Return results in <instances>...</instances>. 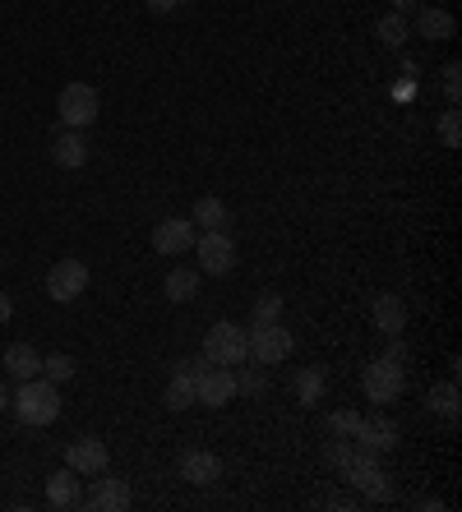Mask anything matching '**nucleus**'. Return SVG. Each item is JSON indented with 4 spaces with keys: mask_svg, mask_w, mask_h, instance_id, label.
I'll list each match as a JSON object with an SVG mask.
<instances>
[{
    "mask_svg": "<svg viewBox=\"0 0 462 512\" xmlns=\"http://www.w3.org/2000/svg\"><path fill=\"white\" fill-rule=\"evenodd\" d=\"M14 416H19V425L28 429H47L61 420V383H51V379H24L19 383V393H14Z\"/></svg>",
    "mask_w": 462,
    "mask_h": 512,
    "instance_id": "obj_1",
    "label": "nucleus"
},
{
    "mask_svg": "<svg viewBox=\"0 0 462 512\" xmlns=\"http://www.w3.org/2000/svg\"><path fill=\"white\" fill-rule=\"evenodd\" d=\"M402 388H407V365H398V360H389V356L370 360V365L361 370V393H365V402L370 406L398 402Z\"/></svg>",
    "mask_w": 462,
    "mask_h": 512,
    "instance_id": "obj_2",
    "label": "nucleus"
},
{
    "mask_svg": "<svg viewBox=\"0 0 462 512\" xmlns=\"http://www.w3.org/2000/svg\"><path fill=\"white\" fill-rule=\"evenodd\" d=\"M204 356L213 360V365H227V370H236V365H245V360H250V333H245L241 323L218 319L204 333Z\"/></svg>",
    "mask_w": 462,
    "mask_h": 512,
    "instance_id": "obj_3",
    "label": "nucleus"
},
{
    "mask_svg": "<svg viewBox=\"0 0 462 512\" xmlns=\"http://www.w3.org/2000/svg\"><path fill=\"white\" fill-rule=\"evenodd\" d=\"M250 360L255 365H282V360L296 351V337L287 333V323L273 319V323H250Z\"/></svg>",
    "mask_w": 462,
    "mask_h": 512,
    "instance_id": "obj_4",
    "label": "nucleus"
},
{
    "mask_svg": "<svg viewBox=\"0 0 462 512\" xmlns=\"http://www.w3.org/2000/svg\"><path fill=\"white\" fill-rule=\"evenodd\" d=\"M56 111H61V130H88L102 111V97L93 84H65L56 97Z\"/></svg>",
    "mask_w": 462,
    "mask_h": 512,
    "instance_id": "obj_5",
    "label": "nucleus"
},
{
    "mask_svg": "<svg viewBox=\"0 0 462 512\" xmlns=\"http://www.w3.org/2000/svg\"><path fill=\"white\" fill-rule=\"evenodd\" d=\"M342 476L356 485V494H365L370 503H389L393 499V485H389V471L379 466V453H365V448H356L352 466L342 471Z\"/></svg>",
    "mask_w": 462,
    "mask_h": 512,
    "instance_id": "obj_6",
    "label": "nucleus"
},
{
    "mask_svg": "<svg viewBox=\"0 0 462 512\" xmlns=\"http://www.w3.org/2000/svg\"><path fill=\"white\" fill-rule=\"evenodd\" d=\"M195 254H199V273H208V277H227L236 268V240H231V231H199Z\"/></svg>",
    "mask_w": 462,
    "mask_h": 512,
    "instance_id": "obj_7",
    "label": "nucleus"
},
{
    "mask_svg": "<svg viewBox=\"0 0 462 512\" xmlns=\"http://www.w3.org/2000/svg\"><path fill=\"white\" fill-rule=\"evenodd\" d=\"M88 291V263L84 259H56L47 268V296L56 305H70Z\"/></svg>",
    "mask_w": 462,
    "mask_h": 512,
    "instance_id": "obj_8",
    "label": "nucleus"
},
{
    "mask_svg": "<svg viewBox=\"0 0 462 512\" xmlns=\"http://www.w3.org/2000/svg\"><path fill=\"white\" fill-rule=\"evenodd\" d=\"M236 397V370L227 365H208L204 374H195V406H208V411H222Z\"/></svg>",
    "mask_w": 462,
    "mask_h": 512,
    "instance_id": "obj_9",
    "label": "nucleus"
},
{
    "mask_svg": "<svg viewBox=\"0 0 462 512\" xmlns=\"http://www.w3.org/2000/svg\"><path fill=\"white\" fill-rule=\"evenodd\" d=\"M195 222L190 217H162L158 227H153V250L162 254V259H181L185 250H195Z\"/></svg>",
    "mask_w": 462,
    "mask_h": 512,
    "instance_id": "obj_10",
    "label": "nucleus"
},
{
    "mask_svg": "<svg viewBox=\"0 0 462 512\" xmlns=\"http://www.w3.org/2000/svg\"><path fill=\"white\" fill-rule=\"evenodd\" d=\"M65 466H70V471H79V476H102V471L111 466L107 443H102L98 434H84V439H74L70 448H65Z\"/></svg>",
    "mask_w": 462,
    "mask_h": 512,
    "instance_id": "obj_11",
    "label": "nucleus"
},
{
    "mask_svg": "<svg viewBox=\"0 0 462 512\" xmlns=\"http://www.w3.org/2000/svg\"><path fill=\"white\" fill-rule=\"evenodd\" d=\"M130 503H134L130 480L107 476V471H102V480H93V489L84 494V508H93V512H125Z\"/></svg>",
    "mask_w": 462,
    "mask_h": 512,
    "instance_id": "obj_12",
    "label": "nucleus"
},
{
    "mask_svg": "<svg viewBox=\"0 0 462 512\" xmlns=\"http://www.w3.org/2000/svg\"><path fill=\"white\" fill-rule=\"evenodd\" d=\"M356 448H365V453H393L398 448V425H393L384 411H375V416H361V429H356Z\"/></svg>",
    "mask_w": 462,
    "mask_h": 512,
    "instance_id": "obj_13",
    "label": "nucleus"
},
{
    "mask_svg": "<svg viewBox=\"0 0 462 512\" xmlns=\"http://www.w3.org/2000/svg\"><path fill=\"white\" fill-rule=\"evenodd\" d=\"M181 480H190L195 489H213L222 480V457L208 448H190L181 453Z\"/></svg>",
    "mask_w": 462,
    "mask_h": 512,
    "instance_id": "obj_14",
    "label": "nucleus"
},
{
    "mask_svg": "<svg viewBox=\"0 0 462 512\" xmlns=\"http://www.w3.org/2000/svg\"><path fill=\"white\" fill-rule=\"evenodd\" d=\"M47 503H51V508H84V489H79V471L61 466L56 476H47Z\"/></svg>",
    "mask_w": 462,
    "mask_h": 512,
    "instance_id": "obj_15",
    "label": "nucleus"
},
{
    "mask_svg": "<svg viewBox=\"0 0 462 512\" xmlns=\"http://www.w3.org/2000/svg\"><path fill=\"white\" fill-rule=\"evenodd\" d=\"M375 328L384 337H402V328H407V300L398 291H384L375 300Z\"/></svg>",
    "mask_w": 462,
    "mask_h": 512,
    "instance_id": "obj_16",
    "label": "nucleus"
},
{
    "mask_svg": "<svg viewBox=\"0 0 462 512\" xmlns=\"http://www.w3.org/2000/svg\"><path fill=\"white\" fill-rule=\"evenodd\" d=\"M51 162L65 171H79L88 162V139L79 130H61L56 134V143H51Z\"/></svg>",
    "mask_w": 462,
    "mask_h": 512,
    "instance_id": "obj_17",
    "label": "nucleus"
},
{
    "mask_svg": "<svg viewBox=\"0 0 462 512\" xmlns=\"http://www.w3.org/2000/svg\"><path fill=\"white\" fill-rule=\"evenodd\" d=\"M416 33L430 37V42H453L458 24H453L449 10H435V5H416Z\"/></svg>",
    "mask_w": 462,
    "mask_h": 512,
    "instance_id": "obj_18",
    "label": "nucleus"
},
{
    "mask_svg": "<svg viewBox=\"0 0 462 512\" xmlns=\"http://www.w3.org/2000/svg\"><path fill=\"white\" fill-rule=\"evenodd\" d=\"M5 370L14 374V379H37L42 374V351H37L33 342H10L5 346Z\"/></svg>",
    "mask_w": 462,
    "mask_h": 512,
    "instance_id": "obj_19",
    "label": "nucleus"
},
{
    "mask_svg": "<svg viewBox=\"0 0 462 512\" xmlns=\"http://www.w3.org/2000/svg\"><path fill=\"white\" fill-rule=\"evenodd\" d=\"M324 388H329V374H324V365H305V370L292 374V393L301 406H315L324 402Z\"/></svg>",
    "mask_w": 462,
    "mask_h": 512,
    "instance_id": "obj_20",
    "label": "nucleus"
},
{
    "mask_svg": "<svg viewBox=\"0 0 462 512\" xmlns=\"http://www.w3.org/2000/svg\"><path fill=\"white\" fill-rule=\"evenodd\" d=\"M199 268H181V263H176V268H171L167 273V282H162V291H167V300H176V305H185V300H195L199 296Z\"/></svg>",
    "mask_w": 462,
    "mask_h": 512,
    "instance_id": "obj_21",
    "label": "nucleus"
},
{
    "mask_svg": "<svg viewBox=\"0 0 462 512\" xmlns=\"http://www.w3.org/2000/svg\"><path fill=\"white\" fill-rule=\"evenodd\" d=\"M162 406H167V411H190V406H195V374L176 365L167 393H162Z\"/></svg>",
    "mask_w": 462,
    "mask_h": 512,
    "instance_id": "obj_22",
    "label": "nucleus"
},
{
    "mask_svg": "<svg viewBox=\"0 0 462 512\" xmlns=\"http://www.w3.org/2000/svg\"><path fill=\"white\" fill-rule=\"evenodd\" d=\"M190 222H195V227H204V231H227L231 213H227V203H222L218 194H204V199L195 203V213H190Z\"/></svg>",
    "mask_w": 462,
    "mask_h": 512,
    "instance_id": "obj_23",
    "label": "nucleus"
},
{
    "mask_svg": "<svg viewBox=\"0 0 462 512\" xmlns=\"http://www.w3.org/2000/svg\"><path fill=\"white\" fill-rule=\"evenodd\" d=\"M375 37L384 42L389 51H402L407 47V37H412V28H407V19H402V10H389L384 19L375 24Z\"/></svg>",
    "mask_w": 462,
    "mask_h": 512,
    "instance_id": "obj_24",
    "label": "nucleus"
},
{
    "mask_svg": "<svg viewBox=\"0 0 462 512\" xmlns=\"http://www.w3.org/2000/svg\"><path fill=\"white\" fill-rule=\"evenodd\" d=\"M426 406L435 411V416H444V420H458V411H462V402H458V383H435L430 388V397H426Z\"/></svg>",
    "mask_w": 462,
    "mask_h": 512,
    "instance_id": "obj_25",
    "label": "nucleus"
},
{
    "mask_svg": "<svg viewBox=\"0 0 462 512\" xmlns=\"http://www.w3.org/2000/svg\"><path fill=\"white\" fill-rule=\"evenodd\" d=\"M352 457H356V443L352 439H329V443H324V466H333L338 476L352 466Z\"/></svg>",
    "mask_w": 462,
    "mask_h": 512,
    "instance_id": "obj_26",
    "label": "nucleus"
},
{
    "mask_svg": "<svg viewBox=\"0 0 462 512\" xmlns=\"http://www.w3.org/2000/svg\"><path fill=\"white\" fill-rule=\"evenodd\" d=\"M42 379H51V383H70L74 379V356H42Z\"/></svg>",
    "mask_w": 462,
    "mask_h": 512,
    "instance_id": "obj_27",
    "label": "nucleus"
},
{
    "mask_svg": "<svg viewBox=\"0 0 462 512\" xmlns=\"http://www.w3.org/2000/svg\"><path fill=\"white\" fill-rule=\"evenodd\" d=\"M236 393L264 397V393H268V374H264V370H241V365H236Z\"/></svg>",
    "mask_w": 462,
    "mask_h": 512,
    "instance_id": "obj_28",
    "label": "nucleus"
},
{
    "mask_svg": "<svg viewBox=\"0 0 462 512\" xmlns=\"http://www.w3.org/2000/svg\"><path fill=\"white\" fill-rule=\"evenodd\" d=\"M273 319H282V296L278 291H264L255 300V310H250V323H273Z\"/></svg>",
    "mask_w": 462,
    "mask_h": 512,
    "instance_id": "obj_29",
    "label": "nucleus"
},
{
    "mask_svg": "<svg viewBox=\"0 0 462 512\" xmlns=\"http://www.w3.org/2000/svg\"><path fill=\"white\" fill-rule=\"evenodd\" d=\"M356 429H361V411H333L329 416L333 439H356Z\"/></svg>",
    "mask_w": 462,
    "mask_h": 512,
    "instance_id": "obj_30",
    "label": "nucleus"
},
{
    "mask_svg": "<svg viewBox=\"0 0 462 512\" xmlns=\"http://www.w3.org/2000/svg\"><path fill=\"white\" fill-rule=\"evenodd\" d=\"M439 143H444V148H458V143H462V116H458V107H449L444 116H439Z\"/></svg>",
    "mask_w": 462,
    "mask_h": 512,
    "instance_id": "obj_31",
    "label": "nucleus"
},
{
    "mask_svg": "<svg viewBox=\"0 0 462 512\" xmlns=\"http://www.w3.org/2000/svg\"><path fill=\"white\" fill-rule=\"evenodd\" d=\"M439 74H444V97H449V107H458L462 102V65L458 60H449Z\"/></svg>",
    "mask_w": 462,
    "mask_h": 512,
    "instance_id": "obj_32",
    "label": "nucleus"
},
{
    "mask_svg": "<svg viewBox=\"0 0 462 512\" xmlns=\"http://www.w3.org/2000/svg\"><path fill=\"white\" fill-rule=\"evenodd\" d=\"M10 319H14V300L5 296V291H0V328H5Z\"/></svg>",
    "mask_w": 462,
    "mask_h": 512,
    "instance_id": "obj_33",
    "label": "nucleus"
},
{
    "mask_svg": "<svg viewBox=\"0 0 462 512\" xmlns=\"http://www.w3.org/2000/svg\"><path fill=\"white\" fill-rule=\"evenodd\" d=\"M176 5H181V0H148V10H153V14H171Z\"/></svg>",
    "mask_w": 462,
    "mask_h": 512,
    "instance_id": "obj_34",
    "label": "nucleus"
},
{
    "mask_svg": "<svg viewBox=\"0 0 462 512\" xmlns=\"http://www.w3.org/2000/svg\"><path fill=\"white\" fill-rule=\"evenodd\" d=\"M421 0H393V10H416Z\"/></svg>",
    "mask_w": 462,
    "mask_h": 512,
    "instance_id": "obj_35",
    "label": "nucleus"
},
{
    "mask_svg": "<svg viewBox=\"0 0 462 512\" xmlns=\"http://www.w3.org/2000/svg\"><path fill=\"white\" fill-rule=\"evenodd\" d=\"M5 406H10V393H5V383H0V411H5Z\"/></svg>",
    "mask_w": 462,
    "mask_h": 512,
    "instance_id": "obj_36",
    "label": "nucleus"
}]
</instances>
